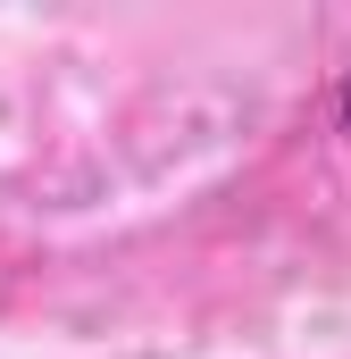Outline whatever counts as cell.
Wrapping results in <instances>:
<instances>
[{"instance_id": "obj_1", "label": "cell", "mask_w": 351, "mask_h": 359, "mask_svg": "<svg viewBox=\"0 0 351 359\" xmlns=\"http://www.w3.org/2000/svg\"><path fill=\"white\" fill-rule=\"evenodd\" d=\"M343 126H351V84H343Z\"/></svg>"}]
</instances>
